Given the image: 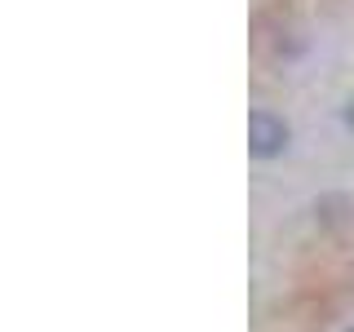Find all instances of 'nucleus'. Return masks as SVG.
<instances>
[{
    "instance_id": "obj_1",
    "label": "nucleus",
    "mask_w": 354,
    "mask_h": 332,
    "mask_svg": "<svg viewBox=\"0 0 354 332\" xmlns=\"http://www.w3.org/2000/svg\"><path fill=\"white\" fill-rule=\"evenodd\" d=\"M288 124L274 111H252L248 116V151L257 155V160H274V155L288 151Z\"/></svg>"
}]
</instances>
